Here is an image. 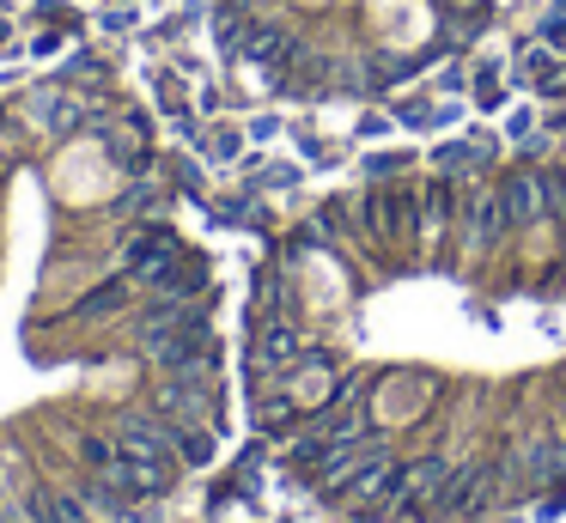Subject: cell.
<instances>
[{
    "label": "cell",
    "mask_w": 566,
    "mask_h": 523,
    "mask_svg": "<svg viewBox=\"0 0 566 523\" xmlns=\"http://www.w3.org/2000/svg\"><path fill=\"white\" fill-rule=\"evenodd\" d=\"M505 226H512V219H505V207H500V189H493V195H475V201H469V219H463L469 255H488L493 243L505 238Z\"/></svg>",
    "instance_id": "obj_1"
},
{
    "label": "cell",
    "mask_w": 566,
    "mask_h": 523,
    "mask_svg": "<svg viewBox=\"0 0 566 523\" xmlns=\"http://www.w3.org/2000/svg\"><path fill=\"white\" fill-rule=\"evenodd\" d=\"M500 207L512 226H524V219L542 213V195H536V170H512V177L500 182Z\"/></svg>",
    "instance_id": "obj_2"
},
{
    "label": "cell",
    "mask_w": 566,
    "mask_h": 523,
    "mask_svg": "<svg viewBox=\"0 0 566 523\" xmlns=\"http://www.w3.org/2000/svg\"><path fill=\"white\" fill-rule=\"evenodd\" d=\"M444 481H451V462H444V457H427L420 469H408V481H402V499H396V505H420V499L444 493Z\"/></svg>",
    "instance_id": "obj_3"
},
{
    "label": "cell",
    "mask_w": 566,
    "mask_h": 523,
    "mask_svg": "<svg viewBox=\"0 0 566 523\" xmlns=\"http://www.w3.org/2000/svg\"><path fill=\"white\" fill-rule=\"evenodd\" d=\"M31 523H86V505L62 493H38L31 499Z\"/></svg>",
    "instance_id": "obj_4"
},
{
    "label": "cell",
    "mask_w": 566,
    "mask_h": 523,
    "mask_svg": "<svg viewBox=\"0 0 566 523\" xmlns=\"http://www.w3.org/2000/svg\"><path fill=\"white\" fill-rule=\"evenodd\" d=\"M31 122H43V128L67 134V128L80 122V104H74V97H31Z\"/></svg>",
    "instance_id": "obj_5"
},
{
    "label": "cell",
    "mask_w": 566,
    "mask_h": 523,
    "mask_svg": "<svg viewBox=\"0 0 566 523\" xmlns=\"http://www.w3.org/2000/svg\"><path fill=\"white\" fill-rule=\"evenodd\" d=\"M165 255H171V238H165V231H140V238L128 243V268H135V274H153Z\"/></svg>",
    "instance_id": "obj_6"
},
{
    "label": "cell",
    "mask_w": 566,
    "mask_h": 523,
    "mask_svg": "<svg viewBox=\"0 0 566 523\" xmlns=\"http://www.w3.org/2000/svg\"><path fill=\"white\" fill-rule=\"evenodd\" d=\"M256 353H262V365H293L298 335L286 323H269V328H262V341H256Z\"/></svg>",
    "instance_id": "obj_7"
},
{
    "label": "cell",
    "mask_w": 566,
    "mask_h": 523,
    "mask_svg": "<svg viewBox=\"0 0 566 523\" xmlns=\"http://www.w3.org/2000/svg\"><path fill=\"white\" fill-rule=\"evenodd\" d=\"M536 195H542V213L566 219V170H536Z\"/></svg>",
    "instance_id": "obj_8"
},
{
    "label": "cell",
    "mask_w": 566,
    "mask_h": 523,
    "mask_svg": "<svg viewBox=\"0 0 566 523\" xmlns=\"http://www.w3.org/2000/svg\"><path fill=\"white\" fill-rule=\"evenodd\" d=\"M420 207H427V226H444L451 207H457V189H451V182H432V189L420 195Z\"/></svg>",
    "instance_id": "obj_9"
},
{
    "label": "cell",
    "mask_w": 566,
    "mask_h": 523,
    "mask_svg": "<svg viewBox=\"0 0 566 523\" xmlns=\"http://www.w3.org/2000/svg\"><path fill=\"white\" fill-rule=\"evenodd\" d=\"M171 444H177V457L196 462V469H201V462H213V438L208 432H171Z\"/></svg>",
    "instance_id": "obj_10"
},
{
    "label": "cell",
    "mask_w": 566,
    "mask_h": 523,
    "mask_svg": "<svg viewBox=\"0 0 566 523\" xmlns=\"http://www.w3.org/2000/svg\"><path fill=\"white\" fill-rule=\"evenodd\" d=\"M238 146H244V134H238V128H220V134L208 140V158H220V165H226V158H238Z\"/></svg>",
    "instance_id": "obj_11"
},
{
    "label": "cell",
    "mask_w": 566,
    "mask_h": 523,
    "mask_svg": "<svg viewBox=\"0 0 566 523\" xmlns=\"http://www.w3.org/2000/svg\"><path fill=\"white\" fill-rule=\"evenodd\" d=\"M98 31H135V12H128V7H104L98 12Z\"/></svg>",
    "instance_id": "obj_12"
},
{
    "label": "cell",
    "mask_w": 566,
    "mask_h": 523,
    "mask_svg": "<svg viewBox=\"0 0 566 523\" xmlns=\"http://www.w3.org/2000/svg\"><path fill=\"white\" fill-rule=\"evenodd\" d=\"M530 128H536V109H530V104H517L512 116H505V134H517V140H524Z\"/></svg>",
    "instance_id": "obj_13"
},
{
    "label": "cell",
    "mask_w": 566,
    "mask_h": 523,
    "mask_svg": "<svg viewBox=\"0 0 566 523\" xmlns=\"http://www.w3.org/2000/svg\"><path fill=\"white\" fill-rule=\"evenodd\" d=\"M274 134H281V116H256V122H250V140H274Z\"/></svg>",
    "instance_id": "obj_14"
},
{
    "label": "cell",
    "mask_w": 566,
    "mask_h": 523,
    "mask_svg": "<svg viewBox=\"0 0 566 523\" xmlns=\"http://www.w3.org/2000/svg\"><path fill=\"white\" fill-rule=\"evenodd\" d=\"M116 299H123V286H104V292H92V299H86V311H111Z\"/></svg>",
    "instance_id": "obj_15"
},
{
    "label": "cell",
    "mask_w": 566,
    "mask_h": 523,
    "mask_svg": "<svg viewBox=\"0 0 566 523\" xmlns=\"http://www.w3.org/2000/svg\"><path fill=\"white\" fill-rule=\"evenodd\" d=\"M359 134H366V140H378V134H390V116H359Z\"/></svg>",
    "instance_id": "obj_16"
},
{
    "label": "cell",
    "mask_w": 566,
    "mask_h": 523,
    "mask_svg": "<svg viewBox=\"0 0 566 523\" xmlns=\"http://www.w3.org/2000/svg\"><path fill=\"white\" fill-rule=\"evenodd\" d=\"M269 182H274V189H293L298 170H293V165H274V170H269Z\"/></svg>",
    "instance_id": "obj_17"
},
{
    "label": "cell",
    "mask_w": 566,
    "mask_h": 523,
    "mask_svg": "<svg viewBox=\"0 0 566 523\" xmlns=\"http://www.w3.org/2000/svg\"><path fill=\"white\" fill-rule=\"evenodd\" d=\"M396 165H402V158H396V153H378V158H371L366 170H371V177H384V170H396Z\"/></svg>",
    "instance_id": "obj_18"
},
{
    "label": "cell",
    "mask_w": 566,
    "mask_h": 523,
    "mask_svg": "<svg viewBox=\"0 0 566 523\" xmlns=\"http://www.w3.org/2000/svg\"><path fill=\"white\" fill-rule=\"evenodd\" d=\"M7 43H13V24H7V19H0V49H7Z\"/></svg>",
    "instance_id": "obj_19"
},
{
    "label": "cell",
    "mask_w": 566,
    "mask_h": 523,
    "mask_svg": "<svg viewBox=\"0 0 566 523\" xmlns=\"http://www.w3.org/2000/svg\"><path fill=\"white\" fill-rule=\"evenodd\" d=\"M116 7H135V0H116Z\"/></svg>",
    "instance_id": "obj_20"
}]
</instances>
